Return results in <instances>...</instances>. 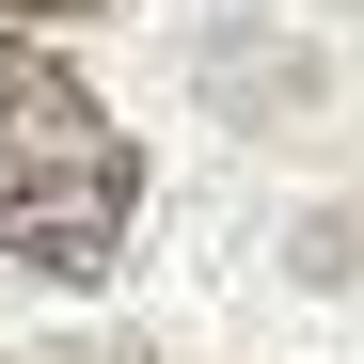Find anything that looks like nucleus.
Masks as SVG:
<instances>
[{"label":"nucleus","mask_w":364,"mask_h":364,"mask_svg":"<svg viewBox=\"0 0 364 364\" xmlns=\"http://www.w3.org/2000/svg\"><path fill=\"white\" fill-rule=\"evenodd\" d=\"M127 222H143V159L127 127L48 64V48H0V254H32V269H111L127 254Z\"/></svg>","instance_id":"nucleus-1"},{"label":"nucleus","mask_w":364,"mask_h":364,"mask_svg":"<svg viewBox=\"0 0 364 364\" xmlns=\"http://www.w3.org/2000/svg\"><path fill=\"white\" fill-rule=\"evenodd\" d=\"M0 16H95V0H0Z\"/></svg>","instance_id":"nucleus-2"}]
</instances>
